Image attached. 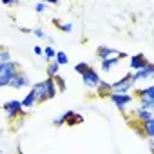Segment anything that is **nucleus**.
<instances>
[{
	"instance_id": "obj_1",
	"label": "nucleus",
	"mask_w": 154,
	"mask_h": 154,
	"mask_svg": "<svg viewBox=\"0 0 154 154\" xmlns=\"http://www.w3.org/2000/svg\"><path fill=\"white\" fill-rule=\"evenodd\" d=\"M31 91H33L35 96H36V103H42V102L53 100V98L58 94L53 78H45V80H42V82L33 84V85H31Z\"/></svg>"
},
{
	"instance_id": "obj_2",
	"label": "nucleus",
	"mask_w": 154,
	"mask_h": 154,
	"mask_svg": "<svg viewBox=\"0 0 154 154\" xmlns=\"http://www.w3.org/2000/svg\"><path fill=\"white\" fill-rule=\"evenodd\" d=\"M20 71V63L11 60V62H4L0 63V89L9 87L11 80L15 78V74Z\"/></svg>"
},
{
	"instance_id": "obj_3",
	"label": "nucleus",
	"mask_w": 154,
	"mask_h": 154,
	"mask_svg": "<svg viewBox=\"0 0 154 154\" xmlns=\"http://www.w3.org/2000/svg\"><path fill=\"white\" fill-rule=\"evenodd\" d=\"M136 87L134 78H132V72H125V76L114 84H111V94H131V91Z\"/></svg>"
},
{
	"instance_id": "obj_4",
	"label": "nucleus",
	"mask_w": 154,
	"mask_h": 154,
	"mask_svg": "<svg viewBox=\"0 0 154 154\" xmlns=\"http://www.w3.org/2000/svg\"><path fill=\"white\" fill-rule=\"evenodd\" d=\"M109 100L112 102V105H114L122 114H125V112L129 111V107L132 105V102H134L132 94H109Z\"/></svg>"
},
{
	"instance_id": "obj_5",
	"label": "nucleus",
	"mask_w": 154,
	"mask_h": 154,
	"mask_svg": "<svg viewBox=\"0 0 154 154\" xmlns=\"http://www.w3.org/2000/svg\"><path fill=\"white\" fill-rule=\"evenodd\" d=\"M82 82H84V85L89 89V91H96L98 89V85H100V82H102V78H100V72H96V69H89L87 72H84L82 74Z\"/></svg>"
},
{
	"instance_id": "obj_6",
	"label": "nucleus",
	"mask_w": 154,
	"mask_h": 154,
	"mask_svg": "<svg viewBox=\"0 0 154 154\" xmlns=\"http://www.w3.org/2000/svg\"><path fill=\"white\" fill-rule=\"evenodd\" d=\"M2 107H4V111H6V114H8L9 120H15V118H18V116L24 114L20 100H8V102L2 103Z\"/></svg>"
},
{
	"instance_id": "obj_7",
	"label": "nucleus",
	"mask_w": 154,
	"mask_h": 154,
	"mask_svg": "<svg viewBox=\"0 0 154 154\" xmlns=\"http://www.w3.org/2000/svg\"><path fill=\"white\" fill-rule=\"evenodd\" d=\"M33 84H31V78H29V74L27 72H24L22 69L15 74V78L11 80V84H9V87L11 89H15V91H20V89H26V87H31Z\"/></svg>"
},
{
	"instance_id": "obj_8",
	"label": "nucleus",
	"mask_w": 154,
	"mask_h": 154,
	"mask_svg": "<svg viewBox=\"0 0 154 154\" xmlns=\"http://www.w3.org/2000/svg\"><path fill=\"white\" fill-rule=\"evenodd\" d=\"M132 78H134V84H136V85L141 84V82H150V80L154 78V65L149 63L147 67H143V69L132 72Z\"/></svg>"
},
{
	"instance_id": "obj_9",
	"label": "nucleus",
	"mask_w": 154,
	"mask_h": 154,
	"mask_svg": "<svg viewBox=\"0 0 154 154\" xmlns=\"http://www.w3.org/2000/svg\"><path fill=\"white\" fill-rule=\"evenodd\" d=\"M150 62L147 60V56L143 54V53H140V54H132L131 58H129V67H131V71L132 72H136V71H140V69H143V67H147Z\"/></svg>"
},
{
	"instance_id": "obj_10",
	"label": "nucleus",
	"mask_w": 154,
	"mask_h": 154,
	"mask_svg": "<svg viewBox=\"0 0 154 154\" xmlns=\"http://www.w3.org/2000/svg\"><path fill=\"white\" fill-rule=\"evenodd\" d=\"M123 56H125L123 53H118V54H114V56H111V58H107V60H102V62H100V69H102L103 72H111V71L122 62Z\"/></svg>"
},
{
	"instance_id": "obj_11",
	"label": "nucleus",
	"mask_w": 154,
	"mask_h": 154,
	"mask_svg": "<svg viewBox=\"0 0 154 154\" xmlns=\"http://www.w3.org/2000/svg\"><path fill=\"white\" fill-rule=\"evenodd\" d=\"M120 51H116L114 47H109V45H100L98 49H96V56L100 58V62L102 60H107V58H111V56H114V54H118Z\"/></svg>"
},
{
	"instance_id": "obj_12",
	"label": "nucleus",
	"mask_w": 154,
	"mask_h": 154,
	"mask_svg": "<svg viewBox=\"0 0 154 154\" xmlns=\"http://www.w3.org/2000/svg\"><path fill=\"white\" fill-rule=\"evenodd\" d=\"M140 129H141L143 138H147V140H152L154 138V120H149V122L140 123Z\"/></svg>"
},
{
	"instance_id": "obj_13",
	"label": "nucleus",
	"mask_w": 154,
	"mask_h": 154,
	"mask_svg": "<svg viewBox=\"0 0 154 154\" xmlns=\"http://www.w3.org/2000/svg\"><path fill=\"white\" fill-rule=\"evenodd\" d=\"M20 103H22V109L24 111H27V109H33L35 105H36V96H35V93L29 89V93L20 100Z\"/></svg>"
},
{
	"instance_id": "obj_14",
	"label": "nucleus",
	"mask_w": 154,
	"mask_h": 154,
	"mask_svg": "<svg viewBox=\"0 0 154 154\" xmlns=\"http://www.w3.org/2000/svg\"><path fill=\"white\" fill-rule=\"evenodd\" d=\"M134 118H136L140 123H143V122L154 120V114H152V111H147V109H141V107H138V109H136V112H134Z\"/></svg>"
},
{
	"instance_id": "obj_15",
	"label": "nucleus",
	"mask_w": 154,
	"mask_h": 154,
	"mask_svg": "<svg viewBox=\"0 0 154 154\" xmlns=\"http://www.w3.org/2000/svg\"><path fill=\"white\" fill-rule=\"evenodd\" d=\"M96 94L100 96V98H109V94H111V84H107V82H100V85H98V89H96Z\"/></svg>"
},
{
	"instance_id": "obj_16",
	"label": "nucleus",
	"mask_w": 154,
	"mask_h": 154,
	"mask_svg": "<svg viewBox=\"0 0 154 154\" xmlns=\"http://www.w3.org/2000/svg\"><path fill=\"white\" fill-rule=\"evenodd\" d=\"M140 107L152 111L154 109V96H140Z\"/></svg>"
},
{
	"instance_id": "obj_17",
	"label": "nucleus",
	"mask_w": 154,
	"mask_h": 154,
	"mask_svg": "<svg viewBox=\"0 0 154 154\" xmlns=\"http://www.w3.org/2000/svg\"><path fill=\"white\" fill-rule=\"evenodd\" d=\"M45 72H47V78H54V76H58V74H60V65H58L56 62H49V63H47Z\"/></svg>"
},
{
	"instance_id": "obj_18",
	"label": "nucleus",
	"mask_w": 154,
	"mask_h": 154,
	"mask_svg": "<svg viewBox=\"0 0 154 154\" xmlns=\"http://www.w3.org/2000/svg\"><path fill=\"white\" fill-rule=\"evenodd\" d=\"M44 60L49 63V62H54V56H56V49L53 47V45H47V47H44Z\"/></svg>"
},
{
	"instance_id": "obj_19",
	"label": "nucleus",
	"mask_w": 154,
	"mask_h": 154,
	"mask_svg": "<svg viewBox=\"0 0 154 154\" xmlns=\"http://www.w3.org/2000/svg\"><path fill=\"white\" fill-rule=\"evenodd\" d=\"M136 94H138V98H140V96H154V85L149 84V85H145V87H138V89H136Z\"/></svg>"
},
{
	"instance_id": "obj_20",
	"label": "nucleus",
	"mask_w": 154,
	"mask_h": 154,
	"mask_svg": "<svg viewBox=\"0 0 154 154\" xmlns=\"http://www.w3.org/2000/svg\"><path fill=\"white\" fill-rule=\"evenodd\" d=\"M71 114H72V111L62 112V114H60L58 118H54V120H53V125H54V127H62L63 123H67V120H69V116H71Z\"/></svg>"
},
{
	"instance_id": "obj_21",
	"label": "nucleus",
	"mask_w": 154,
	"mask_h": 154,
	"mask_svg": "<svg viewBox=\"0 0 154 154\" xmlns=\"http://www.w3.org/2000/svg\"><path fill=\"white\" fill-rule=\"evenodd\" d=\"M53 82H54V87H56V91L58 93H63L65 89H67V84H65V80H63V76H54L53 78Z\"/></svg>"
},
{
	"instance_id": "obj_22",
	"label": "nucleus",
	"mask_w": 154,
	"mask_h": 154,
	"mask_svg": "<svg viewBox=\"0 0 154 154\" xmlns=\"http://www.w3.org/2000/svg\"><path fill=\"white\" fill-rule=\"evenodd\" d=\"M54 62L62 67V65H67L69 63V58H67V53L63 51H56V56H54Z\"/></svg>"
},
{
	"instance_id": "obj_23",
	"label": "nucleus",
	"mask_w": 154,
	"mask_h": 154,
	"mask_svg": "<svg viewBox=\"0 0 154 154\" xmlns=\"http://www.w3.org/2000/svg\"><path fill=\"white\" fill-rule=\"evenodd\" d=\"M89 69H91V65H89L87 62H78V63H76V65H74V71H76V72H78L80 76H82L84 72H87Z\"/></svg>"
},
{
	"instance_id": "obj_24",
	"label": "nucleus",
	"mask_w": 154,
	"mask_h": 154,
	"mask_svg": "<svg viewBox=\"0 0 154 154\" xmlns=\"http://www.w3.org/2000/svg\"><path fill=\"white\" fill-rule=\"evenodd\" d=\"M11 53L9 49H4V47H0V63H4V62H11Z\"/></svg>"
},
{
	"instance_id": "obj_25",
	"label": "nucleus",
	"mask_w": 154,
	"mask_h": 154,
	"mask_svg": "<svg viewBox=\"0 0 154 154\" xmlns=\"http://www.w3.org/2000/svg\"><path fill=\"white\" fill-rule=\"evenodd\" d=\"M31 33L35 35V36H38V38H49L47 35H45V31L42 29V27H35V29H31ZM51 40V38H49Z\"/></svg>"
},
{
	"instance_id": "obj_26",
	"label": "nucleus",
	"mask_w": 154,
	"mask_h": 154,
	"mask_svg": "<svg viewBox=\"0 0 154 154\" xmlns=\"http://www.w3.org/2000/svg\"><path fill=\"white\" fill-rule=\"evenodd\" d=\"M47 8H49V4H44V2H36V4H35V11H36V13H44Z\"/></svg>"
},
{
	"instance_id": "obj_27",
	"label": "nucleus",
	"mask_w": 154,
	"mask_h": 154,
	"mask_svg": "<svg viewBox=\"0 0 154 154\" xmlns=\"http://www.w3.org/2000/svg\"><path fill=\"white\" fill-rule=\"evenodd\" d=\"M58 29H60L62 33H71V31H72V24H71V22H67V24H60Z\"/></svg>"
},
{
	"instance_id": "obj_28",
	"label": "nucleus",
	"mask_w": 154,
	"mask_h": 154,
	"mask_svg": "<svg viewBox=\"0 0 154 154\" xmlns=\"http://www.w3.org/2000/svg\"><path fill=\"white\" fill-rule=\"evenodd\" d=\"M33 53H35L36 56H42V54H44V49H42L40 45H35V47H33Z\"/></svg>"
},
{
	"instance_id": "obj_29",
	"label": "nucleus",
	"mask_w": 154,
	"mask_h": 154,
	"mask_svg": "<svg viewBox=\"0 0 154 154\" xmlns=\"http://www.w3.org/2000/svg\"><path fill=\"white\" fill-rule=\"evenodd\" d=\"M0 103H2V100H0Z\"/></svg>"
},
{
	"instance_id": "obj_30",
	"label": "nucleus",
	"mask_w": 154,
	"mask_h": 154,
	"mask_svg": "<svg viewBox=\"0 0 154 154\" xmlns=\"http://www.w3.org/2000/svg\"><path fill=\"white\" fill-rule=\"evenodd\" d=\"M0 154H4V152H0Z\"/></svg>"
}]
</instances>
